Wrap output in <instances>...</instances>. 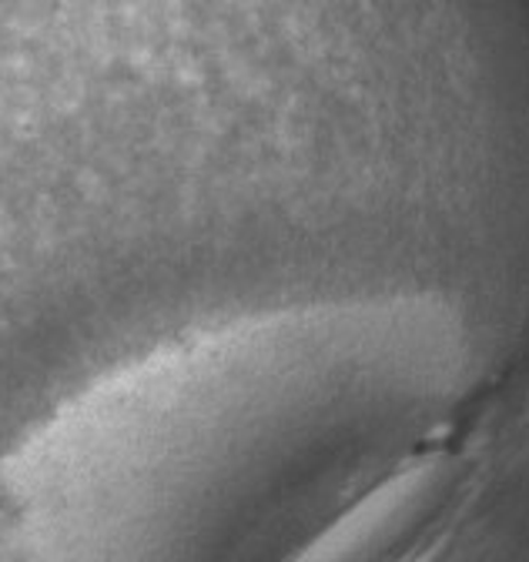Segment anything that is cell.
Segmentation results:
<instances>
[{
  "mask_svg": "<svg viewBox=\"0 0 529 562\" xmlns=\"http://www.w3.org/2000/svg\"><path fill=\"white\" fill-rule=\"evenodd\" d=\"M442 472L436 462H419L389 479L333 529H328L299 562H372V555L399 542L439 496Z\"/></svg>",
  "mask_w": 529,
  "mask_h": 562,
  "instance_id": "cell-1",
  "label": "cell"
}]
</instances>
